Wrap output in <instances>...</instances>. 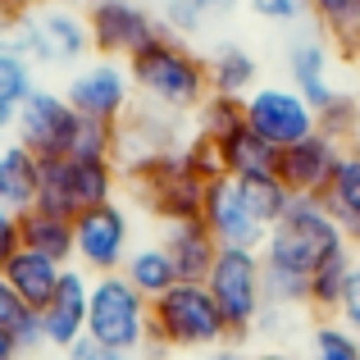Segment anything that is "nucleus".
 <instances>
[{"instance_id":"10","label":"nucleus","mask_w":360,"mask_h":360,"mask_svg":"<svg viewBox=\"0 0 360 360\" xmlns=\"http://www.w3.org/2000/svg\"><path fill=\"white\" fill-rule=\"evenodd\" d=\"M205 229L214 233L219 246H238V251H260L269 238V219L260 214V205L251 201L242 178H214L205 187V210H201Z\"/></svg>"},{"instance_id":"9","label":"nucleus","mask_w":360,"mask_h":360,"mask_svg":"<svg viewBox=\"0 0 360 360\" xmlns=\"http://www.w3.org/2000/svg\"><path fill=\"white\" fill-rule=\"evenodd\" d=\"M128 251H132V219L119 201L91 205L73 219V260L82 264V274H91V278L119 274Z\"/></svg>"},{"instance_id":"2","label":"nucleus","mask_w":360,"mask_h":360,"mask_svg":"<svg viewBox=\"0 0 360 360\" xmlns=\"http://www.w3.org/2000/svg\"><path fill=\"white\" fill-rule=\"evenodd\" d=\"M128 78L141 96L165 115H192L210 96V69L183 37L160 27L137 55H128Z\"/></svg>"},{"instance_id":"25","label":"nucleus","mask_w":360,"mask_h":360,"mask_svg":"<svg viewBox=\"0 0 360 360\" xmlns=\"http://www.w3.org/2000/svg\"><path fill=\"white\" fill-rule=\"evenodd\" d=\"M205 69H210V91H219V96L246 101L255 91V82H260V64H255V55L246 46H219L205 60Z\"/></svg>"},{"instance_id":"26","label":"nucleus","mask_w":360,"mask_h":360,"mask_svg":"<svg viewBox=\"0 0 360 360\" xmlns=\"http://www.w3.org/2000/svg\"><path fill=\"white\" fill-rule=\"evenodd\" d=\"M310 18L342 60H360V0H310Z\"/></svg>"},{"instance_id":"8","label":"nucleus","mask_w":360,"mask_h":360,"mask_svg":"<svg viewBox=\"0 0 360 360\" xmlns=\"http://www.w3.org/2000/svg\"><path fill=\"white\" fill-rule=\"evenodd\" d=\"M205 288H210L214 306H219L224 324H229V338H251L255 319H260V310H264V264H260V251L219 246Z\"/></svg>"},{"instance_id":"45","label":"nucleus","mask_w":360,"mask_h":360,"mask_svg":"<svg viewBox=\"0 0 360 360\" xmlns=\"http://www.w3.org/2000/svg\"><path fill=\"white\" fill-rule=\"evenodd\" d=\"M78 5H82V9H87V5H96V0H78Z\"/></svg>"},{"instance_id":"32","label":"nucleus","mask_w":360,"mask_h":360,"mask_svg":"<svg viewBox=\"0 0 360 360\" xmlns=\"http://www.w3.org/2000/svg\"><path fill=\"white\" fill-rule=\"evenodd\" d=\"M310 360H360V338L347 324H319L310 333Z\"/></svg>"},{"instance_id":"19","label":"nucleus","mask_w":360,"mask_h":360,"mask_svg":"<svg viewBox=\"0 0 360 360\" xmlns=\"http://www.w3.org/2000/svg\"><path fill=\"white\" fill-rule=\"evenodd\" d=\"M64 269H69V264L51 260V255H41V251H27V246H18V251L9 255L5 264H0L5 283H9V288H14L32 310H41L46 301H51V292L60 288V278H64Z\"/></svg>"},{"instance_id":"27","label":"nucleus","mask_w":360,"mask_h":360,"mask_svg":"<svg viewBox=\"0 0 360 360\" xmlns=\"http://www.w3.org/2000/svg\"><path fill=\"white\" fill-rule=\"evenodd\" d=\"M32 87H37L32 64L18 51H0V137L14 132V119L23 110V101L32 96Z\"/></svg>"},{"instance_id":"14","label":"nucleus","mask_w":360,"mask_h":360,"mask_svg":"<svg viewBox=\"0 0 360 360\" xmlns=\"http://www.w3.org/2000/svg\"><path fill=\"white\" fill-rule=\"evenodd\" d=\"M246 128L264 137L274 150H288L292 141L319 128V115L297 87H255L246 96Z\"/></svg>"},{"instance_id":"36","label":"nucleus","mask_w":360,"mask_h":360,"mask_svg":"<svg viewBox=\"0 0 360 360\" xmlns=\"http://www.w3.org/2000/svg\"><path fill=\"white\" fill-rule=\"evenodd\" d=\"M338 315H342V324L360 338V255H352V274H347V292H342Z\"/></svg>"},{"instance_id":"5","label":"nucleus","mask_w":360,"mask_h":360,"mask_svg":"<svg viewBox=\"0 0 360 360\" xmlns=\"http://www.w3.org/2000/svg\"><path fill=\"white\" fill-rule=\"evenodd\" d=\"M87 338L132 356L150 342V301L132 288L123 274H101L91 278L87 301Z\"/></svg>"},{"instance_id":"33","label":"nucleus","mask_w":360,"mask_h":360,"mask_svg":"<svg viewBox=\"0 0 360 360\" xmlns=\"http://www.w3.org/2000/svg\"><path fill=\"white\" fill-rule=\"evenodd\" d=\"M178 155H183V165H187V174L192 178H201L205 187L214 183V178H224V160H219V141L214 137H205V132H196L192 141H187L183 150H178Z\"/></svg>"},{"instance_id":"40","label":"nucleus","mask_w":360,"mask_h":360,"mask_svg":"<svg viewBox=\"0 0 360 360\" xmlns=\"http://www.w3.org/2000/svg\"><path fill=\"white\" fill-rule=\"evenodd\" d=\"M23 356V347H18V338L9 333V328H0V360H18Z\"/></svg>"},{"instance_id":"39","label":"nucleus","mask_w":360,"mask_h":360,"mask_svg":"<svg viewBox=\"0 0 360 360\" xmlns=\"http://www.w3.org/2000/svg\"><path fill=\"white\" fill-rule=\"evenodd\" d=\"M41 0H0V23H23Z\"/></svg>"},{"instance_id":"21","label":"nucleus","mask_w":360,"mask_h":360,"mask_svg":"<svg viewBox=\"0 0 360 360\" xmlns=\"http://www.w3.org/2000/svg\"><path fill=\"white\" fill-rule=\"evenodd\" d=\"M219 160L229 178H278V150L264 137H255L246 123L219 137Z\"/></svg>"},{"instance_id":"38","label":"nucleus","mask_w":360,"mask_h":360,"mask_svg":"<svg viewBox=\"0 0 360 360\" xmlns=\"http://www.w3.org/2000/svg\"><path fill=\"white\" fill-rule=\"evenodd\" d=\"M14 251H18V210H9V205L0 201V264Z\"/></svg>"},{"instance_id":"4","label":"nucleus","mask_w":360,"mask_h":360,"mask_svg":"<svg viewBox=\"0 0 360 360\" xmlns=\"http://www.w3.org/2000/svg\"><path fill=\"white\" fill-rule=\"evenodd\" d=\"M119 169L115 160H82V155H60L41 160V183H37V210L78 219L91 205L115 201Z\"/></svg>"},{"instance_id":"44","label":"nucleus","mask_w":360,"mask_h":360,"mask_svg":"<svg viewBox=\"0 0 360 360\" xmlns=\"http://www.w3.org/2000/svg\"><path fill=\"white\" fill-rule=\"evenodd\" d=\"M41 5H78V0H41Z\"/></svg>"},{"instance_id":"29","label":"nucleus","mask_w":360,"mask_h":360,"mask_svg":"<svg viewBox=\"0 0 360 360\" xmlns=\"http://www.w3.org/2000/svg\"><path fill=\"white\" fill-rule=\"evenodd\" d=\"M347 274H352V251L324 260L315 274H310L306 306H315V310H338V306H342V292H347Z\"/></svg>"},{"instance_id":"13","label":"nucleus","mask_w":360,"mask_h":360,"mask_svg":"<svg viewBox=\"0 0 360 360\" xmlns=\"http://www.w3.org/2000/svg\"><path fill=\"white\" fill-rule=\"evenodd\" d=\"M82 18H87L91 51L101 60H128L160 32V18L141 0H96L82 9Z\"/></svg>"},{"instance_id":"28","label":"nucleus","mask_w":360,"mask_h":360,"mask_svg":"<svg viewBox=\"0 0 360 360\" xmlns=\"http://www.w3.org/2000/svg\"><path fill=\"white\" fill-rule=\"evenodd\" d=\"M0 328H9V333L18 338V347H23V352H37V347H46L41 310L27 306V301L5 283V274H0Z\"/></svg>"},{"instance_id":"17","label":"nucleus","mask_w":360,"mask_h":360,"mask_svg":"<svg viewBox=\"0 0 360 360\" xmlns=\"http://www.w3.org/2000/svg\"><path fill=\"white\" fill-rule=\"evenodd\" d=\"M165 251H169V260H174V269H178L183 283H205L214 255H219V242L205 229V219H187V224H169Z\"/></svg>"},{"instance_id":"42","label":"nucleus","mask_w":360,"mask_h":360,"mask_svg":"<svg viewBox=\"0 0 360 360\" xmlns=\"http://www.w3.org/2000/svg\"><path fill=\"white\" fill-rule=\"evenodd\" d=\"M205 5H210V14H214V18H224V14H233L242 0H205Z\"/></svg>"},{"instance_id":"20","label":"nucleus","mask_w":360,"mask_h":360,"mask_svg":"<svg viewBox=\"0 0 360 360\" xmlns=\"http://www.w3.org/2000/svg\"><path fill=\"white\" fill-rule=\"evenodd\" d=\"M324 210L333 214L342 238L360 246V141L342 150V165H338L333 183H328V192H324Z\"/></svg>"},{"instance_id":"37","label":"nucleus","mask_w":360,"mask_h":360,"mask_svg":"<svg viewBox=\"0 0 360 360\" xmlns=\"http://www.w3.org/2000/svg\"><path fill=\"white\" fill-rule=\"evenodd\" d=\"M64 360H128L123 352H115V347H105V342H96V338H87L82 333L73 347H64Z\"/></svg>"},{"instance_id":"12","label":"nucleus","mask_w":360,"mask_h":360,"mask_svg":"<svg viewBox=\"0 0 360 360\" xmlns=\"http://www.w3.org/2000/svg\"><path fill=\"white\" fill-rule=\"evenodd\" d=\"M132 78H128V64L123 60H91L82 69H73V78L64 82V101L78 110L82 119H96V123H123L132 110Z\"/></svg>"},{"instance_id":"22","label":"nucleus","mask_w":360,"mask_h":360,"mask_svg":"<svg viewBox=\"0 0 360 360\" xmlns=\"http://www.w3.org/2000/svg\"><path fill=\"white\" fill-rule=\"evenodd\" d=\"M37 183H41V160L18 141H5L0 146V201L9 210H32Z\"/></svg>"},{"instance_id":"35","label":"nucleus","mask_w":360,"mask_h":360,"mask_svg":"<svg viewBox=\"0 0 360 360\" xmlns=\"http://www.w3.org/2000/svg\"><path fill=\"white\" fill-rule=\"evenodd\" d=\"M246 5L264 23H301V18H310V0H246Z\"/></svg>"},{"instance_id":"23","label":"nucleus","mask_w":360,"mask_h":360,"mask_svg":"<svg viewBox=\"0 0 360 360\" xmlns=\"http://www.w3.org/2000/svg\"><path fill=\"white\" fill-rule=\"evenodd\" d=\"M18 246L69 264L73 260V219L51 214V210H37V205L32 210H18Z\"/></svg>"},{"instance_id":"30","label":"nucleus","mask_w":360,"mask_h":360,"mask_svg":"<svg viewBox=\"0 0 360 360\" xmlns=\"http://www.w3.org/2000/svg\"><path fill=\"white\" fill-rule=\"evenodd\" d=\"M196 123L201 128L196 132H205V137H229L233 128H242L246 123V101L242 96H219V91H210V96L201 101V110H196Z\"/></svg>"},{"instance_id":"31","label":"nucleus","mask_w":360,"mask_h":360,"mask_svg":"<svg viewBox=\"0 0 360 360\" xmlns=\"http://www.w3.org/2000/svg\"><path fill=\"white\" fill-rule=\"evenodd\" d=\"M210 5L205 0H165V14H160V27L165 32H174V37H196V32H205L210 27Z\"/></svg>"},{"instance_id":"43","label":"nucleus","mask_w":360,"mask_h":360,"mask_svg":"<svg viewBox=\"0 0 360 360\" xmlns=\"http://www.w3.org/2000/svg\"><path fill=\"white\" fill-rule=\"evenodd\" d=\"M255 360H292V356H283V352H269V356H255Z\"/></svg>"},{"instance_id":"24","label":"nucleus","mask_w":360,"mask_h":360,"mask_svg":"<svg viewBox=\"0 0 360 360\" xmlns=\"http://www.w3.org/2000/svg\"><path fill=\"white\" fill-rule=\"evenodd\" d=\"M119 274H123V278H128L146 301L165 297L174 283H183V278H178V269H174V260H169V251H165V242L128 251V260H123V269H119Z\"/></svg>"},{"instance_id":"18","label":"nucleus","mask_w":360,"mask_h":360,"mask_svg":"<svg viewBox=\"0 0 360 360\" xmlns=\"http://www.w3.org/2000/svg\"><path fill=\"white\" fill-rule=\"evenodd\" d=\"M288 73H292V87L315 105V115L333 101V51H328L319 37H306L288 51Z\"/></svg>"},{"instance_id":"6","label":"nucleus","mask_w":360,"mask_h":360,"mask_svg":"<svg viewBox=\"0 0 360 360\" xmlns=\"http://www.w3.org/2000/svg\"><path fill=\"white\" fill-rule=\"evenodd\" d=\"M178 150H165V155H146V160L123 165V174H128V183L141 192L146 210L155 214V219H165V224L201 219V210H205V183L187 174V165H183Z\"/></svg>"},{"instance_id":"3","label":"nucleus","mask_w":360,"mask_h":360,"mask_svg":"<svg viewBox=\"0 0 360 360\" xmlns=\"http://www.w3.org/2000/svg\"><path fill=\"white\" fill-rule=\"evenodd\" d=\"M229 342L219 306L205 283H174L150 301V352H210Z\"/></svg>"},{"instance_id":"15","label":"nucleus","mask_w":360,"mask_h":360,"mask_svg":"<svg viewBox=\"0 0 360 360\" xmlns=\"http://www.w3.org/2000/svg\"><path fill=\"white\" fill-rule=\"evenodd\" d=\"M342 141L328 137V132H310V137L292 141L288 150H278V183L292 196H310V201H324L328 183H333L338 165H342Z\"/></svg>"},{"instance_id":"1","label":"nucleus","mask_w":360,"mask_h":360,"mask_svg":"<svg viewBox=\"0 0 360 360\" xmlns=\"http://www.w3.org/2000/svg\"><path fill=\"white\" fill-rule=\"evenodd\" d=\"M352 251V242L342 238V229L333 224V214L324 210V201L310 196H292V205L278 214V224L269 229V238L260 246L264 264V301L269 306H306L310 274L324 260Z\"/></svg>"},{"instance_id":"16","label":"nucleus","mask_w":360,"mask_h":360,"mask_svg":"<svg viewBox=\"0 0 360 360\" xmlns=\"http://www.w3.org/2000/svg\"><path fill=\"white\" fill-rule=\"evenodd\" d=\"M87 301H91V278L82 269H64L60 288L51 292V301L41 306V333L46 347H73L82 333H87Z\"/></svg>"},{"instance_id":"41","label":"nucleus","mask_w":360,"mask_h":360,"mask_svg":"<svg viewBox=\"0 0 360 360\" xmlns=\"http://www.w3.org/2000/svg\"><path fill=\"white\" fill-rule=\"evenodd\" d=\"M201 360H251V356H246V352H238V347H229V342H224V347H210V352H205Z\"/></svg>"},{"instance_id":"34","label":"nucleus","mask_w":360,"mask_h":360,"mask_svg":"<svg viewBox=\"0 0 360 360\" xmlns=\"http://www.w3.org/2000/svg\"><path fill=\"white\" fill-rule=\"evenodd\" d=\"M356 128H360V101L352 91H333V101L319 110V132L347 141V137H356Z\"/></svg>"},{"instance_id":"11","label":"nucleus","mask_w":360,"mask_h":360,"mask_svg":"<svg viewBox=\"0 0 360 360\" xmlns=\"http://www.w3.org/2000/svg\"><path fill=\"white\" fill-rule=\"evenodd\" d=\"M78 123H82V115L64 101V91L32 87V96L23 101V110L14 119V141L27 146L37 160H60L73 150Z\"/></svg>"},{"instance_id":"7","label":"nucleus","mask_w":360,"mask_h":360,"mask_svg":"<svg viewBox=\"0 0 360 360\" xmlns=\"http://www.w3.org/2000/svg\"><path fill=\"white\" fill-rule=\"evenodd\" d=\"M14 51L27 64H46V69H73L91 55L87 18L73 5H37L23 23L14 27Z\"/></svg>"}]
</instances>
